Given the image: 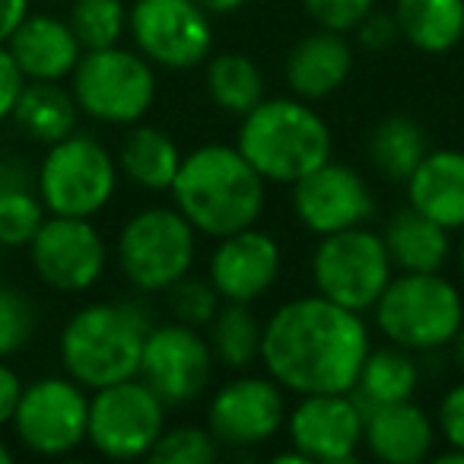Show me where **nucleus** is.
<instances>
[{
	"label": "nucleus",
	"instance_id": "nucleus-18",
	"mask_svg": "<svg viewBox=\"0 0 464 464\" xmlns=\"http://www.w3.org/2000/svg\"><path fill=\"white\" fill-rule=\"evenodd\" d=\"M284 271V252L271 232L248 226L217 239L210 252L207 280L223 303H258L274 290Z\"/></svg>",
	"mask_w": 464,
	"mask_h": 464
},
{
	"label": "nucleus",
	"instance_id": "nucleus-23",
	"mask_svg": "<svg viewBox=\"0 0 464 464\" xmlns=\"http://www.w3.org/2000/svg\"><path fill=\"white\" fill-rule=\"evenodd\" d=\"M382 242H385L394 271L407 274L442 271L451 255V232L439 226L436 219L413 210L411 204L388 217Z\"/></svg>",
	"mask_w": 464,
	"mask_h": 464
},
{
	"label": "nucleus",
	"instance_id": "nucleus-31",
	"mask_svg": "<svg viewBox=\"0 0 464 464\" xmlns=\"http://www.w3.org/2000/svg\"><path fill=\"white\" fill-rule=\"evenodd\" d=\"M426 153V130L407 115L382 118L369 134V160L388 181H407Z\"/></svg>",
	"mask_w": 464,
	"mask_h": 464
},
{
	"label": "nucleus",
	"instance_id": "nucleus-33",
	"mask_svg": "<svg viewBox=\"0 0 464 464\" xmlns=\"http://www.w3.org/2000/svg\"><path fill=\"white\" fill-rule=\"evenodd\" d=\"M219 458V442L200 426H172L156 439L150 461L153 464H213Z\"/></svg>",
	"mask_w": 464,
	"mask_h": 464
},
{
	"label": "nucleus",
	"instance_id": "nucleus-16",
	"mask_svg": "<svg viewBox=\"0 0 464 464\" xmlns=\"http://www.w3.org/2000/svg\"><path fill=\"white\" fill-rule=\"evenodd\" d=\"M366 411L350 392L299 394L286 413V436L309 464H347L362 445Z\"/></svg>",
	"mask_w": 464,
	"mask_h": 464
},
{
	"label": "nucleus",
	"instance_id": "nucleus-43",
	"mask_svg": "<svg viewBox=\"0 0 464 464\" xmlns=\"http://www.w3.org/2000/svg\"><path fill=\"white\" fill-rule=\"evenodd\" d=\"M451 356H455V366L464 372V324H461V331L455 334V341H451Z\"/></svg>",
	"mask_w": 464,
	"mask_h": 464
},
{
	"label": "nucleus",
	"instance_id": "nucleus-25",
	"mask_svg": "<svg viewBox=\"0 0 464 464\" xmlns=\"http://www.w3.org/2000/svg\"><path fill=\"white\" fill-rule=\"evenodd\" d=\"M398 35L423 54H445L464 39V0H394Z\"/></svg>",
	"mask_w": 464,
	"mask_h": 464
},
{
	"label": "nucleus",
	"instance_id": "nucleus-44",
	"mask_svg": "<svg viewBox=\"0 0 464 464\" xmlns=\"http://www.w3.org/2000/svg\"><path fill=\"white\" fill-rule=\"evenodd\" d=\"M14 461V451L7 449V442H4V439H0V464H10Z\"/></svg>",
	"mask_w": 464,
	"mask_h": 464
},
{
	"label": "nucleus",
	"instance_id": "nucleus-22",
	"mask_svg": "<svg viewBox=\"0 0 464 464\" xmlns=\"http://www.w3.org/2000/svg\"><path fill=\"white\" fill-rule=\"evenodd\" d=\"M407 204L423 217L436 219L449 232L464 229V153L461 150H430L411 172Z\"/></svg>",
	"mask_w": 464,
	"mask_h": 464
},
{
	"label": "nucleus",
	"instance_id": "nucleus-41",
	"mask_svg": "<svg viewBox=\"0 0 464 464\" xmlns=\"http://www.w3.org/2000/svg\"><path fill=\"white\" fill-rule=\"evenodd\" d=\"M26 16H29V0H0V42H7Z\"/></svg>",
	"mask_w": 464,
	"mask_h": 464
},
{
	"label": "nucleus",
	"instance_id": "nucleus-30",
	"mask_svg": "<svg viewBox=\"0 0 464 464\" xmlns=\"http://www.w3.org/2000/svg\"><path fill=\"white\" fill-rule=\"evenodd\" d=\"M207 96L217 109L226 115H246L265 99V73L248 54L242 52H223L210 58L204 73Z\"/></svg>",
	"mask_w": 464,
	"mask_h": 464
},
{
	"label": "nucleus",
	"instance_id": "nucleus-45",
	"mask_svg": "<svg viewBox=\"0 0 464 464\" xmlns=\"http://www.w3.org/2000/svg\"><path fill=\"white\" fill-rule=\"evenodd\" d=\"M458 265H461V274H464V229H461V242H458Z\"/></svg>",
	"mask_w": 464,
	"mask_h": 464
},
{
	"label": "nucleus",
	"instance_id": "nucleus-42",
	"mask_svg": "<svg viewBox=\"0 0 464 464\" xmlns=\"http://www.w3.org/2000/svg\"><path fill=\"white\" fill-rule=\"evenodd\" d=\"M200 7L207 10L210 16H229L236 14V10H242L248 4V0H198Z\"/></svg>",
	"mask_w": 464,
	"mask_h": 464
},
{
	"label": "nucleus",
	"instance_id": "nucleus-1",
	"mask_svg": "<svg viewBox=\"0 0 464 464\" xmlns=\"http://www.w3.org/2000/svg\"><path fill=\"white\" fill-rule=\"evenodd\" d=\"M369 347L360 312L312 293L271 312L261 334V362L293 394L353 392Z\"/></svg>",
	"mask_w": 464,
	"mask_h": 464
},
{
	"label": "nucleus",
	"instance_id": "nucleus-5",
	"mask_svg": "<svg viewBox=\"0 0 464 464\" xmlns=\"http://www.w3.org/2000/svg\"><path fill=\"white\" fill-rule=\"evenodd\" d=\"M372 318L388 343H398L413 353H436L451 347L461 331L464 299L461 290L442 277V271H401L372 305Z\"/></svg>",
	"mask_w": 464,
	"mask_h": 464
},
{
	"label": "nucleus",
	"instance_id": "nucleus-34",
	"mask_svg": "<svg viewBox=\"0 0 464 464\" xmlns=\"http://www.w3.org/2000/svg\"><path fill=\"white\" fill-rule=\"evenodd\" d=\"M219 305H223V299L207 277L185 274L166 290V309L172 312L175 322L191 324V328H207L219 312Z\"/></svg>",
	"mask_w": 464,
	"mask_h": 464
},
{
	"label": "nucleus",
	"instance_id": "nucleus-28",
	"mask_svg": "<svg viewBox=\"0 0 464 464\" xmlns=\"http://www.w3.org/2000/svg\"><path fill=\"white\" fill-rule=\"evenodd\" d=\"M35 179L23 169V162H0V246L26 248L48 210L39 198Z\"/></svg>",
	"mask_w": 464,
	"mask_h": 464
},
{
	"label": "nucleus",
	"instance_id": "nucleus-6",
	"mask_svg": "<svg viewBox=\"0 0 464 464\" xmlns=\"http://www.w3.org/2000/svg\"><path fill=\"white\" fill-rule=\"evenodd\" d=\"M118 160L92 134H67L64 140L48 143L35 188L48 213L54 217H99L118 191Z\"/></svg>",
	"mask_w": 464,
	"mask_h": 464
},
{
	"label": "nucleus",
	"instance_id": "nucleus-26",
	"mask_svg": "<svg viewBox=\"0 0 464 464\" xmlns=\"http://www.w3.org/2000/svg\"><path fill=\"white\" fill-rule=\"evenodd\" d=\"M80 105L73 99L71 86H61L54 80H26L20 92V102L14 109L16 128L39 143H58L73 134L80 124Z\"/></svg>",
	"mask_w": 464,
	"mask_h": 464
},
{
	"label": "nucleus",
	"instance_id": "nucleus-27",
	"mask_svg": "<svg viewBox=\"0 0 464 464\" xmlns=\"http://www.w3.org/2000/svg\"><path fill=\"white\" fill-rule=\"evenodd\" d=\"M417 385H420L417 353L385 341V347H369L360 369V379H356L350 394L360 401L362 411H372L379 404L411 401Z\"/></svg>",
	"mask_w": 464,
	"mask_h": 464
},
{
	"label": "nucleus",
	"instance_id": "nucleus-12",
	"mask_svg": "<svg viewBox=\"0 0 464 464\" xmlns=\"http://www.w3.org/2000/svg\"><path fill=\"white\" fill-rule=\"evenodd\" d=\"M128 33L137 52L162 71H191L213 52V23L198 0H134Z\"/></svg>",
	"mask_w": 464,
	"mask_h": 464
},
{
	"label": "nucleus",
	"instance_id": "nucleus-36",
	"mask_svg": "<svg viewBox=\"0 0 464 464\" xmlns=\"http://www.w3.org/2000/svg\"><path fill=\"white\" fill-rule=\"evenodd\" d=\"M312 23L334 33H353L362 20L375 10V0H303Z\"/></svg>",
	"mask_w": 464,
	"mask_h": 464
},
{
	"label": "nucleus",
	"instance_id": "nucleus-39",
	"mask_svg": "<svg viewBox=\"0 0 464 464\" xmlns=\"http://www.w3.org/2000/svg\"><path fill=\"white\" fill-rule=\"evenodd\" d=\"M353 33H356V42H360L366 52H385L392 42L401 39L394 16L392 14H379V10H372V14H369L366 20L353 29Z\"/></svg>",
	"mask_w": 464,
	"mask_h": 464
},
{
	"label": "nucleus",
	"instance_id": "nucleus-20",
	"mask_svg": "<svg viewBox=\"0 0 464 464\" xmlns=\"http://www.w3.org/2000/svg\"><path fill=\"white\" fill-rule=\"evenodd\" d=\"M436 420L411 401H394L366 411L362 445L382 464H420L432 458Z\"/></svg>",
	"mask_w": 464,
	"mask_h": 464
},
{
	"label": "nucleus",
	"instance_id": "nucleus-17",
	"mask_svg": "<svg viewBox=\"0 0 464 464\" xmlns=\"http://www.w3.org/2000/svg\"><path fill=\"white\" fill-rule=\"evenodd\" d=\"M293 188V213L312 236H331V232L366 226L375 213L372 188L366 185L356 169L343 162H322Z\"/></svg>",
	"mask_w": 464,
	"mask_h": 464
},
{
	"label": "nucleus",
	"instance_id": "nucleus-2",
	"mask_svg": "<svg viewBox=\"0 0 464 464\" xmlns=\"http://www.w3.org/2000/svg\"><path fill=\"white\" fill-rule=\"evenodd\" d=\"M172 204L207 239H223L258 223L265 210L267 181L229 143H204L181 156Z\"/></svg>",
	"mask_w": 464,
	"mask_h": 464
},
{
	"label": "nucleus",
	"instance_id": "nucleus-37",
	"mask_svg": "<svg viewBox=\"0 0 464 464\" xmlns=\"http://www.w3.org/2000/svg\"><path fill=\"white\" fill-rule=\"evenodd\" d=\"M436 430L445 439V445H455L464 451V382L451 385L442 394L436 411Z\"/></svg>",
	"mask_w": 464,
	"mask_h": 464
},
{
	"label": "nucleus",
	"instance_id": "nucleus-38",
	"mask_svg": "<svg viewBox=\"0 0 464 464\" xmlns=\"http://www.w3.org/2000/svg\"><path fill=\"white\" fill-rule=\"evenodd\" d=\"M23 86H26V73L20 71L16 58L10 54L7 42H0V121L14 118Z\"/></svg>",
	"mask_w": 464,
	"mask_h": 464
},
{
	"label": "nucleus",
	"instance_id": "nucleus-21",
	"mask_svg": "<svg viewBox=\"0 0 464 464\" xmlns=\"http://www.w3.org/2000/svg\"><path fill=\"white\" fill-rule=\"evenodd\" d=\"M7 48L26 80H54V83L71 80L83 54L71 23L52 14H29L7 39Z\"/></svg>",
	"mask_w": 464,
	"mask_h": 464
},
{
	"label": "nucleus",
	"instance_id": "nucleus-40",
	"mask_svg": "<svg viewBox=\"0 0 464 464\" xmlns=\"http://www.w3.org/2000/svg\"><path fill=\"white\" fill-rule=\"evenodd\" d=\"M20 394H23V379L14 366L0 360V426H10L16 413V404H20Z\"/></svg>",
	"mask_w": 464,
	"mask_h": 464
},
{
	"label": "nucleus",
	"instance_id": "nucleus-14",
	"mask_svg": "<svg viewBox=\"0 0 464 464\" xmlns=\"http://www.w3.org/2000/svg\"><path fill=\"white\" fill-rule=\"evenodd\" d=\"M213 362L217 360H213L207 334L172 318V322L150 328L137 379L147 382L166 407H185L207 392L213 379Z\"/></svg>",
	"mask_w": 464,
	"mask_h": 464
},
{
	"label": "nucleus",
	"instance_id": "nucleus-13",
	"mask_svg": "<svg viewBox=\"0 0 464 464\" xmlns=\"http://www.w3.org/2000/svg\"><path fill=\"white\" fill-rule=\"evenodd\" d=\"M26 248L35 277L48 290L67 293V296L92 290L109 265V248H105L102 232L86 217L48 213Z\"/></svg>",
	"mask_w": 464,
	"mask_h": 464
},
{
	"label": "nucleus",
	"instance_id": "nucleus-24",
	"mask_svg": "<svg viewBox=\"0 0 464 464\" xmlns=\"http://www.w3.org/2000/svg\"><path fill=\"white\" fill-rule=\"evenodd\" d=\"M115 160H118V172L130 185H137L140 191L150 194H162L172 188L175 175H179L181 150L172 140V134H166L162 128L137 121L130 124Z\"/></svg>",
	"mask_w": 464,
	"mask_h": 464
},
{
	"label": "nucleus",
	"instance_id": "nucleus-7",
	"mask_svg": "<svg viewBox=\"0 0 464 464\" xmlns=\"http://www.w3.org/2000/svg\"><path fill=\"white\" fill-rule=\"evenodd\" d=\"M198 255V229L179 207H143L118 232L115 261L137 293H166L191 274Z\"/></svg>",
	"mask_w": 464,
	"mask_h": 464
},
{
	"label": "nucleus",
	"instance_id": "nucleus-9",
	"mask_svg": "<svg viewBox=\"0 0 464 464\" xmlns=\"http://www.w3.org/2000/svg\"><path fill=\"white\" fill-rule=\"evenodd\" d=\"M394 277V265L379 232L366 226L322 236L312 252V284L324 299L350 312H372Z\"/></svg>",
	"mask_w": 464,
	"mask_h": 464
},
{
	"label": "nucleus",
	"instance_id": "nucleus-19",
	"mask_svg": "<svg viewBox=\"0 0 464 464\" xmlns=\"http://www.w3.org/2000/svg\"><path fill=\"white\" fill-rule=\"evenodd\" d=\"M350 71H353V48H350L347 35L322 26L303 35L284 61L286 86L293 96L305 99V102L334 96L347 83Z\"/></svg>",
	"mask_w": 464,
	"mask_h": 464
},
{
	"label": "nucleus",
	"instance_id": "nucleus-29",
	"mask_svg": "<svg viewBox=\"0 0 464 464\" xmlns=\"http://www.w3.org/2000/svg\"><path fill=\"white\" fill-rule=\"evenodd\" d=\"M261 334H265V322H258L248 303H223L213 322L207 324L213 360L232 372H246L255 362H261Z\"/></svg>",
	"mask_w": 464,
	"mask_h": 464
},
{
	"label": "nucleus",
	"instance_id": "nucleus-32",
	"mask_svg": "<svg viewBox=\"0 0 464 464\" xmlns=\"http://www.w3.org/2000/svg\"><path fill=\"white\" fill-rule=\"evenodd\" d=\"M128 10L124 0H73L67 23L77 33L83 52L109 48L128 35Z\"/></svg>",
	"mask_w": 464,
	"mask_h": 464
},
{
	"label": "nucleus",
	"instance_id": "nucleus-3",
	"mask_svg": "<svg viewBox=\"0 0 464 464\" xmlns=\"http://www.w3.org/2000/svg\"><path fill=\"white\" fill-rule=\"evenodd\" d=\"M153 324V312L143 299L83 305L61 328V366L86 392L134 379L140 369L143 341Z\"/></svg>",
	"mask_w": 464,
	"mask_h": 464
},
{
	"label": "nucleus",
	"instance_id": "nucleus-8",
	"mask_svg": "<svg viewBox=\"0 0 464 464\" xmlns=\"http://www.w3.org/2000/svg\"><path fill=\"white\" fill-rule=\"evenodd\" d=\"M71 92L86 118L130 128L156 102V67L137 48H90L73 67Z\"/></svg>",
	"mask_w": 464,
	"mask_h": 464
},
{
	"label": "nucleus",
	"instance_id": "nucleus-15",
	"mask_svg": "<svg viewBox=\"0 0 464 464\" xmlns=\"http://www.w3.org/2000/svg\"><path fill=\"white\" fill-rule=\"evenodd\" d=\"M286 388L271 375H236L213 392L207 430L226 449H258L286 426Z\"/></svg>",
	"mask_w": 464,
	"mask_h": 464
},
{
	"label": "nucleus",
	"instance_id": "nucleus-11",
	"mask_svg": "<svg viewBox=\"0 0 464 464\" xmlns=\"http://www.w3.org/2000/svg\"><path fill=\"white\" fill-rule=\"evenodd\" d=\"M90 394L71 375H42L23 385L10 420L16 442L39 458H64L86 442Z\"/></svg>",
	"mask_w": 464,
	"mask_h": 464
},
{
	"label": "nucleus",
	"instance_id": "nucleus-4",
	"mask_svg": "<svg viewBox=\"0 0 464 464\" xmlns=\"http://www.w3.org/2000/svg\"><path fill=\"white\" fill-rule=\"evenodd\" d=\"M236 147L267 185H296L334 156V134L305 99L265 96L242 115Z\"/></svg>",
	"mask_w": 464,
	"mask_h": 464
},
{
	"label": "nucleus",
	"instance_id": "nucleus-10",
	"mask_svg": "<svg viewBox=\"0 0 464 464\" xmlns=\"http://www.w3.org/2000/svg\"><path fill=\"white\" fill-rule=\"evenodd\" d=\"M166 411L160 394L137 375L96 388L90 394L86 442L111 461L150 458L156 439L166 430Z\"/></svg>",
	"mask_w": 464,
	"mask_h": 464
},
{
	"label": "nucleus",
	"instance_id": "nucleus-35",
	"mask_svg": "<svg viewBox=\"0 0 464 464\" xmlns=\"http://www.w3.org/2000/svg\"><path fill=\"white\" fill-rule=\"evenodd\" d=\"M35 324H39V312L33 299L23 296L20 290L0 286V360L20 353L33 341Z\"/></svg>",
	"mask_w": 464,
	"mask_h": 464
}]
</instances>
